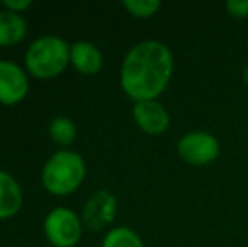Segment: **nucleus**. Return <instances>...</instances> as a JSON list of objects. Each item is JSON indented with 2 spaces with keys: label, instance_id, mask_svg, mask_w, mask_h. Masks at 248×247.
Returning <instances> with one entry per match:
<instances>
[{
  "label": "nucleus",
  "instance_id": "obj_9",
  "mask_svg": "<svg viewBox=\"0 0 248 247\" xmlns=\"http://www.w3.org/2000/svg\"><path fill=\"white\" fill-rule=\"evenodd\" d=\"M69 63L81 75H96L103 68V54L90 41H76L71 44Z\"/></svg>",
  "mask_w": 248,
  "mask_h": 247
},
{
  "label": "nucleus",
  "instance_id": "obj_6",
  "mask_svg": "<svg viewBox=\"0 0 248 247\" xmlns=\"http://www.w3.org/2000/svg\"><path fill=\"white\" fill-rule=\"evenodd\" d=\"M117 197L108 190H98L86 200L83 207L81 220L88 231L98 232L108 227L117 215Z\"/></svg>",
  "mask_w": 248,
  "mask_h": 247
},
{
  "label": "nucleus",
  "instance_id": "obj_8",
  "mask_svg": "<svg viewBox=\"0 0 248 247\" xmlns=\"http://www.w3.org/2000/svg\"><path fill=\"white\" fill-rule=\"evenodd\" d=\"M132 117L137 127L149 135H162L170 127V115L159 100L135 102Z\"/></svg>",
  "mask_w": 248,
  "mask_h": 247
},
{
  "label": "nucleus",
  "instance_id": "obj_11",
  "mask_svg": "<svg viewBox=\"0 0 248 247\" xmlns=\"http://www.w3.org/2000/svg\"><path fill=\"white\" fill-rule=\"evenodd\" d=\"M26 34L27 22L20 14L10 12L7 9L0 10V46H16L26 37Z\"/></svg>",
  "mask_w": 248,
  "mask_h": 247
},
{
  "label": "nucleus",
  "instance_id": "obj_5",
  "mask_svg": "<svg viewBox=\"0 0 248 247\" xmlns=\"http://www.w3.org/2000/svg\"><path fill=\"white\" fill-rule=\"evenodd\" d=\"M177 154L191 166H208L221 154V144L218 137L208 131L186 132L177 141Z\"/></svg>",
  "mask_w": 248,
  "mask_h": 247
},
{
  "label": "nucleus",
  "instance_id": "obj_2",
  "mask_svg": "<svg viewBox=\"0 0 248 247\" xmlns=\"http://www.w3.org/2000/svg\"><path fill=\"white\" fill-rule=\"evenodd\" d=\"M85 176L86 165L83 156L69 149H61L46 161L41 173V181L47 193L66 197L81 186Z\"/></svg>",
  "mask_w": 248,
  "mask_h": 247
},
{
  "label": "nucleus",
  "instance_id": "obj_17",
  "mask_svg": "<svg viewBox=\"0 0 248 247\" xmlns=\"http://www.w3.org/2000/svg\"><path fill=\"white\" fill-rule=\"evenodd\" d=\"M243 82H245V85L248 86V65L245 66V69H243Z\"/></svg>",
  "mask_w": 248,
  "mask_h": 247
},
{
  "label": "nucleus",
  "instance_id": "obj_10",
  "mask_svg": "<svg viewBox=\"0 0 248 247\" xmlns=\"http://www.w3.org/2000/svg\"><path fill=\"white\" fill-rule=\"evenodd\" d=\"M24 195L20 185L10 173L0 169V220L14 217L20 212Z\"/></svg>",
  "mask_w": 248,
  "mask_h": 247
},
{
  "label": "nucleus",
  "instance_id": "obj_12",
  "mask_svg": "<svg viewBox=\"0 0 248 247\" xmlns=\"http://www.w3.org/2000/svg\"><path fill=\"white\" fill-rule=\"evenodd\" d=\"M101 247H145L142 237L130 227H113L105 234Z\"/></svg>",
  "mask_w": 248,
  "mask_h": 247
},
{
  "label": "nucleus",
  "instance_id": "obj_1",
  "mask_svg": "<svg viewBox=\"0 0 248 247\" xmlns=\"http://www.w3.org/2000/svg\"><path fill=\"white\" fill-rule=\"evenodd\" d=\"M174 75V54L157 39L134 44L120 68V85L125 95L135 102L159 100Z\"/></svg>",
  "mask_w": 248,
  "mask_h": 247
},
{
  "label": "nucleus",
  "instance_id": "obj_15",
  "mask_svg": "<svg viewBox=\"0 0 248 247\" xmlns=\"http://www.w3.org/2000/svg\"><path fill=\"white\" fill-rule=\"evenodd\" d=\"M228 16L235 19H247L248 17V0H228L225 5Z\"/></svg>",
  "mask_w": 248,
  "mask_h": 247
},
{
  "label": "nucleus",
  "instance_id": "obj_7",
  "mask_svg": "<svg viewBox=\"0 0 248 247\" xmlns=\"http://www.w3.org/2000/svg\"><path fill=\"white\" fill-rule=\"evenodd\" d=\"M29 93V78L22 66L9 60H0V103L17 105Z\"/></svg>",
  "mask_w": 248,
  "mask_h": 247
},
{
  "label": "nucleus",
  "instance_id": "obj_14",
  "mask_svg": "<svg viewBox=\"0 0 248 247\" xmlns=\"http://www.w3.org/2000/svg\"><path fill=\"white\" fill-rule=\"evenodd\" d=\"M122 5L135 19H150L159 12L162 3L159 0H124Z\"/></svg>",
  "mask_w": 248,
  "mask_h": 247
},
{
  "label": "nucleus",
  "instance_id": "obj_13",
  "mask_svg": "<svg viewBox=\"0 0 248 247\" xmlns=\"http://www.w3.org/2000/svg\"><path fill=\"white\" fill-rule=\"evenodd\" d=\"M49 135L56 144L66 148V146L73 144V142L76 141L78 129H76V124L73 119L59 115V117H54L49 122Z\"/></svg>",
  "mask_w": 248,
  "mask_h": 247
},
{
  "label": "nucleus",
  "instance_id": "obj_4",
  "mask_svg": "<svg viewBox=\"0 0 248 247\" xmlns=\"http://www.w3.org/2000/svg\"><path fill=\"white\" fill-rule=\"evenodd\" d=\"M44 235L54 247H75L83 235L81 217L71 208H52L44 218Z\"/></svg>",
  "mask_w": 248,
  "mask_h": 247
},
{
  "label": "nucleus",
  "instance_id": "obj_3",
  "mask_svg": "<svg viewBox=\"0 0 248 247\" xmlns=\"http://www.w3.org/2000/svg\"><path fill=\"white\" fill-rule=\"evenodd\" d=\"M71 44L59 36H41L29 44L24 56L27 73L39 80H51L59 76L69 65Z\"/></svg>",
  "mask_w": 248,
  "mask_h": 247
},
{
  "label": "nucleus",
  "instance_id": "obj_16",
  "mask_svg": "<svg viewBox=\"0 0 248 247\" xmlns=\"http://www.w3.org/2000/svg\"><path fill=\"white\" fill-rule=\"evenodd\" d=\"M2 5L5 7L7 10L16 14H22L26 12L29 7H32V2L31 0H3Z\"/></svg>",
  "mask_w": 248,
  "mask_h": 247
}]
</instances>
